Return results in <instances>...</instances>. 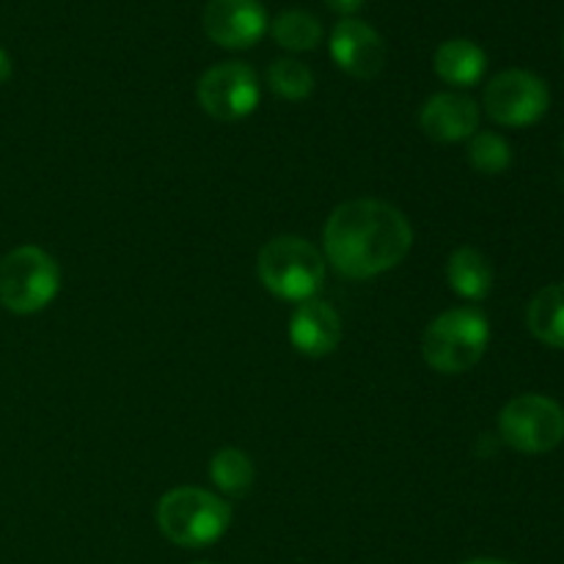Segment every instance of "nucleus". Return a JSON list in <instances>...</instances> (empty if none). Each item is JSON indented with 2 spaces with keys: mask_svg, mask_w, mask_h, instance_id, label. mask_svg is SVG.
<instances>
[{
  "mask_svg": "<svg viewBox=\"0 0 564 564\" xmlns=\"http://www.w3.org/2000/svg\"><path fill=\"white\" fill-rule=\"evenodd\" d=\"M61 290L58 262L36 246H22L0 259V303L11 314H36Z\"/></svg>",
  "mask_w": 564,
  "mask_h": 564,
  "instance_id": "nucleus-5",
  "label": "nucleus"
},
{
  "mask_svg": "<svg viewBox=\"0 0 564 564\" xmlns=\"http://www.w3.org/2000/svg\"><path fill=\"white\" fill-rule=\"evenodd\" d=\"M433 69L449 86H477L488 69V55L471 39H449L435 50Z\"/></svg>",
  "mask_w": 564,
  "mask_h": 564,
  "instance_id": "nucleus-13",
  "label": "nucleus"
},
{
  "mask_svg": "<svg viewBox=\"0 0 564 564\" xmlns=\"http://www.w3.org/2000/svg\"><path fill=\"white\" fill-rule=\"evenodd\" d=\"M325 257L347 279H375L394 270L413 246L405 215L378 198H352L330 213L323 229Z\"/></svg>",
  "mask_w": 564,
  "mask_h": 564,
  "instance_id": "nucleus-1",
  "label": "nucleus"
},
{
  "mask_svg": "<svg viewBox=\"0 0 564 564\" xmlns=\"http://www.w3.org/2000/svg\"><path fill=\"white\" fill-rule=\"evenodd\" d=\"M268 11L259 0H209L204 33L226 50H248L268 33Z\"/></svg>",
  "mask_w": 564,
  "mask_h": 564,
  "instance_id": "nucleus-9",
  "label": "nucleus"
},
{
  "mask_svg": "<svg viewBox=\"0 0 564 564\" xmlns=\"http://www.w3.org/2000/svg\"><path fill=\"white\" fill-rule=\"evenodd\" d=\"M268 86L273 88L275 97H284L290 102L312 97L314 75L306 64L297 58H279L268 66Z\"/></svg>",
  "mask_w": 564,
  "mask_h": 564,
  "instance_id": "nucleus-18",
  "label": "nucleus"
},
{
  "mask_svg": "<svg viewBox=\"0 0 564 564\" xmlns=\"http://www.w3.org/2000/svg\"><path fill=\"white\" fill-rule=\"evenodd\" d=\"M364 3H367V0H325V6H328L330 11H336V14H341V17L356 14V11L361 9Z\"/></svg>",
  "mask_w": 564,
  "mask_h": 564,
  "instance_id": "nucleus-20",
  "label": "nucleus"
},
{
  "mask_svg": "<svg viewBox=\"0 0 564 564\" xmlns=\"http://www.w3.org/2000/svg\"><path fill=\"white\" fill-rule=\"evenodd\" d=\"M466 564H510V562H501V560H471Z\"/></svg>",
  "mask_w": 564,
  "mask_h": 564,
  "instance_id": "nucleus-22",
  "label": "nucleus"
},
{
  "mask_svg": "<svg viewBox=\"0 0 564 564\" xmlns=\"http://www.w3.org/2000/svg\"><path fill=\"white\" fill-rule=\"evenodd\" d=\"M253 463L246 452L240 449H220L218 455L209 463V479L215 482V488L226 496H246L253 488Z\"/></svg>",
  "mask_w": 564,
  "mask_h": 564,
  "instance_id": "nucleus-17",
  "label": "nucleus"
},
{
  "mask_svg": "<svg viewBox=\"0 0 564 564\" xmlns=\"http://www.w3.org/2000/svg\"><path fill=\"white\" fill-rule=\"evenodd\" d=\"M424 135L438 143L466 141L479 127V108L466 94H435L419 113Z\"/></svg>",
  "mask_w": 564,
  "mask_h": 564,
  "instance_id": "nucleus-11",
  "label": "nucleus"
},
{
  "mask_svg": "<svg viewBox=\"0 0 564 564\" xmlns=\"http://www.w3.org/2000/svg\"><path fill=\"white\" fill-rule=\"evenodd\" d=\"M259 281L284 301H312L325 279V259L312 242L301 237H275L259 251Z\"/></svg>",
  "mask_w": 564,
  "mask_h": 564,
  "instance_id": "nucleus-4",
  "label": "nucleus"
},
{
  "mask_svg": "<svg viewBox=\"0 0 564 564\" xmlns=\"http://www.w3.org/2000/svg\"><path fill=\"white\" fill-rule=\"evenodd\" d=\"M562 47H564V39H562Z\"/></svg>",
  "mask_w": 564,
  "mask_h": 564,
  "instance_id": "nucleus-23",
  "label": "nucleus"
},
{
  "mask_svg": "<svg viewBox=\"0 0 564 564\" xmlns=\"http://www.w3.org/2000/svg\"><path fill=\"white\" fill-rule=\"evenodd\" d=\"M231 523V507L202 488H176L160 499L158 527L182 549H207L218 543Z\"/></svg>",
  "mask_w": 564,
  "mask_h": 564,
  "instance_id": "nucleus-3",
  "label": "nucleus"
},
{
  "mask_svg": "<svg viewBox=\"0 0 564 564\" xmlns=\"http://www.w3.org/2000/svg\"><path fill=\"white\" fill-rule=\"evenodd\" d=\"M270 33L290 53H308V50H314L323 42V25H319V20L303 9L281 11L273 20V25H270Z\"/></svg>",
  "mask_w": 564,
  "mask_h": 564,
  "instance_id": "nucleus-16",
  "label": "nucleus"
},
{
  "mask_svg": "<svg viewBox=\"0 0 564 564\" xmlns=\"http://www.w3.org/2000/svg\"><path fill=\"white\" fill-rule=\"evenodd\" d=\"M11 77V58L3 47H0V86Z\"/></svg>",
  "mask_w": 564,
  "mask_h": 564,
  "instance_id": "nucleus-21",
  "label": "nucleus"
},
{
  "mask_svg": "<svg viewBox=\"0 0 564 564\" xmlns=\"http://www.w3.org/2000/svg\"><path fill=\"white\" fill-rule=\"evenodd\" d=\"M527 325L540 341L564 350V284H551L529 303Z\"/></svg>",
  "mask_w": 564,
  "mask_h": 564,
  "instance_id": "nucleus-15",
  "label": "nucleus"
},
{
  "mask_svg": "<svg viewBox=\"0 0 564 564\" xmlns=\"http://www.w3.org/2000/svg\"><path fill=\"white\" fill-rule=\"evenodd\" d=\"M468 163L479 171V174H505L512 163L510 143L496 132H474L471 143H468Z\"/></svg>",
  "mask_w": 564,
  "mask_h": 564,
  "instance_id": "nucleus-19",
  "label": "nucleus"
},
{
  "mask_svg": "<svg viewBox=\"0 0 564 564\" xmlns=\"http://www.w3.org/2000/svg\"><path fill=\"white\" fill-rule=\"evenodd\" d=\"M499 433L507 446L523 455H545L564 441V411L549 397H516L499 413Z\"/></svg>",
  "mask_w": 564,
  "mask_h": 564,
  "instance_id": "nucleus-6",
  "label": "nucleus"
},
{
  "mask_svg": "<svg viewBox=\"0 0 564 564\" xmlns=\"http://www.w3.org/2000/svg\"><path fill=\"white\" fill-rule=\"evenodd\" d=\"M290 339L303 356H330L341 341L339 314L323 301H303L290 319Z\"/></svg>",
  "mask_w": 564,
  "mask_h": 564,
  "instance_id": "nucleus-12",
  "label": "nucleus"
},
{
  "mask_svg": "<svg viewBox=\"0 0 564 564\" xmlns=\"http://www.w3.org/2000/svg\"><path fill=\"white\" fill-rule=\"evenodd\" d=\"M488 341V317L474 306H457L427 325L422 339V352L424 361L435 372L460 375L482 361Z\"/></svg>",
  "mask_w": 564,
  "mask_h": 564,
  "instance_id": "nucleus-2",
  "label": "nucleus"
},
{
  "mask_svg": "<svg viewBox=\"0 0 564 564\" xmlns=\"http://www.w3.org/2000/svg\"><path fill=\"white\" fill-rule=\"evenodd\" d=\"M449 286L466 301H482L494 290V264L477 248H457L446 264Z\"/></svg>",
  "mask_w": 564,
  "mask_h": 564,
  "instance_id": "nucleus-14",
  "label": "nucleus"
},
{
  "mask_svg": "<svg viewBox=\"0 0 564 564\" xmlns=\"http://www.w3.org/2000/svg\"><path fill=\"white\" fill-rule=\"evenodd\" d=\"M551 105L543 77L527 69H507L485 88V110L496 124L529 127L538 124Z\"/></svg>",
  "mask_w": 564,
  "mask_h": 564,
  "instance_id": "nucleus-7",
  "label": "nucleus"
},
{
  "mask_svg": "<svg viewBox=\"0 0 564 564\" xmlns=\"http://www.w3.org/2000/svg\"><path fill=\"white\" fill-rule=\"evenodd\" d=\"M330 55H334L336 66L350 77L372 80L383 72L389 50H386L383 36L372 25L345 17L341 22H336L334 33H330Z\"/></svg>",
  "mask_w": 564,
  "mask_h": 564,
  "instance_id": "nucleus-10",
  "label": "nucleus"
},
{
  "mask_svg": "<svg viewBox=\"0 0 564 564\" xmlns=\"http://www.w3.org/2000/svg\"><path fill=\"white\" fill-rule=\"evenodd\" d=\"M198 102L207 116L220 121H240L259 105V80L251 66L240 61H224L198 80Z\"/></svg>",
  "mask_w": 564,
  "mask_h": 564,
  "instance_id": "nucleus-8",
  "label": "nucleus"
}]
</instances>
